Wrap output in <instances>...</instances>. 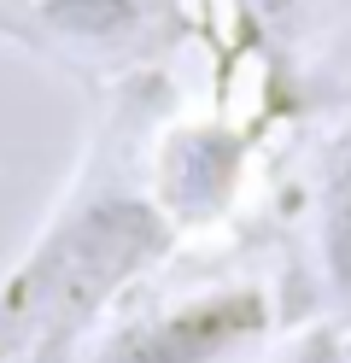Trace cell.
<instances>
[{"label": "cell", "mask_w": 351, "mask_h": 363, "mask_svg": "<svg viewBox=\"0 0 351 363\" xmlns=\"http://www.w3.org/2000/svg\"><path fill=\"white\" fill-rule=\"evenodd\" d=\"M176 246L152 194L88 182L0 276V363H65L123 287Z\"/></svg>", "instance_id": "obj_1"}, {"label": "cell", "mask_w": 351, "mask_h": 363, "mask_svg": "<svg viewBox=\"0 0 351 363\" xmlns=\"http://www.w3.org/2000/svg\"><path fill=\"white\" fill-rule=\"evenodd\" d=\"M275 334V299L257 281H223L205 293L123 323L100 363H234Z\"/></svg>", "instance_id": "obj_2"}, {"label": "cell", "mask_w": 351, "mask_h": 363, "mask_svg": "<svg viewBox=\"0 0 351 363\" xmlns=\"http://www.w3.org/2000/svg\"><path fill=\"white\" fill-rule=\"evenodd\" d=\"M252 135L223 118H187L158 135L152 152V206L170 217V229H199L217 223L246 182Z\"/></svg>", "instance_id": "obj_3"}, {"label": "cell", "mask_w": 351, "mask_h": 363, "mask_svg": "<svg viewBox=\"0 0 351 363\" xmlns=\"http://www.w3.org/2000/svg\"><path fill=\"white\" fill-rule=\"evenodd\" d=\"M316 252L328 293L340 305H351V118L340 129V141L328 147L322 164V206H316Z\"/></svg>", "instance_id": "obj_4"}, {"label": "cell", "mask_w": 351, "mask_h": 363, "mask_svg": "<svg viewBox=\"0 0 351 363\" xmlns=\"http://www.w3.org/2000/svg\"><path fill=\"white\" fill-rule=\"evenodd\" d=\"M158 0H35V24L70 48H117L152 18Z\"/></svg>", "instance_id": "obj_5"}, {"label": "cell", "mask_w": 351, "mask_h": 363, "mask_svg": "<svg viewBox=\"0 0 351 363\" xmlns=\"http://www.w3.org/2000/svg\"><path fill=\"white\" fill-rule=\"evenodd\" d=\"M275 363H351V323H322L304 340H293Z\"/></svg>", "instance_id": "obj_6"}, {"label": "cell", "mask_w": 351, "mask_h": 363, "mask_svg": "<svg viewBox=\"0 0 351 363\" xmlns=\"http://www.w3.org/2000/svg\"><path fill=\"white\" fill-rule=\"evenodd\" d=\"M257 6H264V12H275V18H281V12H293L299 0H257Z\"/></svg>", "instance_id": "obj_7"}]
</instances>
